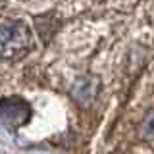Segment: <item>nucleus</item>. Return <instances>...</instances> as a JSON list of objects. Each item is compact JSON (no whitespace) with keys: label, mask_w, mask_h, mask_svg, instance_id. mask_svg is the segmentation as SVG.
I'll return each instance as SVG.
<instances>
[{"label":"nucleus","mask_w":154,"mask_h":154,"mask_svg":"<svg viewBox=\"0 0 154 154\" xmlns=\"http://www.w3.org/2000/svg\"><path fill=\"white\" fill-rule=\"evenodd\" d=\"M144 133H148V135L154 133V114L146 119V123H144Z\"/></svg>","instance_id":"2"},{"label":"nucleus","mask_w":154,"mask_h":154,"mask_svg":"<svg viewBox=\"0 0 154 154\" xmlns=\"http://www.w3.org/2000/svg\"><path fill=\"white\" fill-rule=\"evenodd\" d=\"M31 37L19 21H6L0 25V54L6 58L21 56L29 50Z\"/></svg>","instance_id":"1"}]
</instances>
